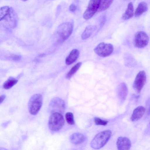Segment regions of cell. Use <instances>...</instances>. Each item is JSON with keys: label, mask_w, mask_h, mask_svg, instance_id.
Returning <instances> with one entry per match:
<instances>
[{"label": "cell", "mask_w": 150, "mask_h": 150, "mask_svg": "<svg viewBox=\"0 0 150 150\" xmlns=\"http://www.w3.org/2000/svg\"><path fill=\"white\" fill-rule=\"evenodd\" d=\"M6 98V96L3 94L0 96V104L2 103Z\"/></svg>", "instance_id": "27"}, {"label": "cell", "mask_w": 150, "mask_h": 150, "mask_svg": "<svg viewBox=\"0 0 150 150\" xmlns=\"http://www.w3.org/2000/svg\"><path fill=\"white\" fill-rule=\"evenodd\" d=\"M42 103V96L39 94L33 95L29 100L28 108L30 113L32 115L37 114L41 108Z\"/></svg>", "instance_id": "4"}, {"label": "cell", "mask_w": 150, "mask_h": 150, "mask_svg": "<svg viewBox=\"0 0 150 150\" xmlns=\"http://www.w3.org/2000/svg\"><path fill=\"white\" fill-rule=\"evenodd\" d=\"M116 145L118 150H129L131 144L130 140L128 138L120 137L117 138Z\"/></svg>", "instance_id": "11"}, {"label": "cell", "mask_w": 150, "mask_h": 150, "mask_svg": "<svg viewBox=\"0 0 150 150\" xmlns=\"http://www.w3.org/2000/svg\"><path fill=\"white\" fill-rule=\"evenodd\" d=\"M81 63H78L73 66L66 75L67 79H70L79 69L81 65Z\"/></svg>", "instance_id": "21"}, {"label": "cell", "mask_w": 150, "mask_h": 150, "mask_svg": "<svg viewBox=\"0 0 150 150\" xmlns=\"http://www.w3.org/2000/svg\"><path fill=\"white\" fill-rule=\"evenodd\" d=\"M149 42V36L144 32L139 31L136 33L134 40V45L135 47L144 48L148 45Z\"/></svg>", "instance_id": "7"}, {"label": "cell", "mask_w": 150, "mask_h": 150, "mask_svg": "<svg viewBox=\"0 0 150 150\" xmlns=\"http://www.w3.org/2000/svg\"><path fill=\"white\" fill-rule=\"evenodd\" d=\"M10 7L8 6H4L0 8V21L4 19L8 13Z\"/></svg>", "instance_id": "22"}, {"label": "cell", "mask_w": 150, "mask_h": 150, "mask_svg": "<svg viewBox=\"0 0 150 150\" xmlns=\"http://www.w3.org/2000/svg\"><path fill=\"white\" fill-rule=\"evenodd\" d=\"M145 108L142 106H140L136 108L133 110L131 117L132 121H137L140 119L143 116L145 111Z\"/></svg>", "instance_id": "13"}, {"label": "cell", "mask_w": 150, "mask_h": 150, "mask_svg": "<svg viewBox=\"0 0 150 150\" xmlns=\"http://www.w3.org/2000/svg\"><path fill=\"white\" fill-rule=\"evenodd\" d=\"M112 132L110 130H105L96 134L91 142V147L99 149L104 146L110 139Z\"/></svg>", "instance_id": "1"}, {"label": "cell", "mask_w": 150, "mask_h": 150, "mask_svg": "<svg viewBox=\"0 0 150 150\" xmlns=\"http://www.w3.org/2000/svg\"><path fill=\"white\" fill-rule=\"evenodd\" d=\"M21 58V56L19 55L14 54L11 56L12 60L14 61H19Z\"/></svg>", "instance_id": "25"}, {"label": "cell", "mask_w": 150, "mask_h": 150, "mask_svg": "<svg viewBox=\"0 0 150 150\" xmlns=\"http://www.w3.org/2000/svg\"><path fill=\"white\" fill-rule=\"evenodd\" d=\"M76 9V6L73 4H71L69 6V10L72 12H75Z\"/></svg>", "instance_id": "26"}, {"label": "cell", "mask_w": 150, "mask_h": 150, "mask_svg": "<svg viewBox=\"0 0 150 150\" xmlns=\"http://www.w3.org/2000/svg\"><path fill=\"white\" fill-rule=\"evenodd\" d=\"M18 81V80L13 77H10L4 83L3 87L5 89H9L16 84Z\"/></svg>", "instance_id": "20"}, {"label": "cell", "mask_w": 150, "mask_h": 150, "mask_svg": "<svg viewBox=\"0 0 150 150\" xmlns=\"http://www.w3.org/2000/svg\"><path fill=\"white\" fill-rule=\"evenodd\" d=\"M67 122L70 125H73L75 123L73 114L71 112H67L65 115Z\"/></svg>", "instance_id": "23"}, {"label": "cell", "mask_w": 150, "mask_h": 150, "mask_svg": "<svg viewBox=\"0 0 150 150\" xmlns=\"http://www.w3.org/2000/svg\"><path fill=\"white\" fill-rule=\"evenodd\" d=\"M96 28L97 27L95 25H89L87 26L82 34V39L84 40L88 38Z\"/></svg>", "instance_id": "16"}, {"label": "cell", "mask_w": 150, "mask_h": 150, "mask_svg": "<svg viewBox=\"0 0 150 150\" xmlns=\"http://www.w3.org/2000/svg\"><path fill=\"white\" fill-rule=\"evenodd\" d=\"M146 80V73L140 71L137 74L133 84V88L137 92L139 93L143 87Z\"/></svg>", "instance_id": "9"}, {"label": "cell", "mask_w": 150, "mask_h": 150, "mask_svg": "<svg viewBox=\"0 0 150 150\" xmlns=\"http://www.w3.org/2000/svg\"><path fill=\"white\" fill-rule=\"evenodd\" d=\"M113 50L114 48L111 44L103 42L100 43L94 49L95 53L102 57L109 56L113 52Z\"/></svg>", "instance_id": "5"}, {"label": "cell", "mask_w": 150, "mask_h": 150, "mask_svg": "<svg viewBox=\"0 0 150 150\" xmlns=\"http://www.w3.org/2000/svg\"><path fill=\"white\" fill-rule=\"evenodd\" d=\"M64 124V119L62 114L57 112L52 113L48 122L50 130L54 132L58 131L62 128Z\"/></svg>", "instance_id": "3"}, {"label": "cell", "mask_w": 150, "mask_h": 150, "mask_svg": "<svg viewBox=\"0 0 150 150\" xmlns=\"http://www.w3.org/2000/svg\"><path fill=\"white\" fill-rule=\"evenodd\" d=\"M18 19V16L16 11L12 7H10L8 13L4 19L8 27L14 28L17 25Z\"/></svg>", "instance_id": "10"}, {"label": "cell", "mask_w": 150, "mask_h": 150, "mask_svg": "<svg viewBox=\"0 0 150 150\" xmlns=\"http://www.w3.org/2000/svg\"><path fill=\"white\" fill-rule=\"evenodd\" d=\"M21 0L23 1H27L28 0Z\"/></svg>", "instance_id": "28"}, {"label": "cell", "mask_w": 150, "mask_h": 150, "mask_svg": "<svg viewBox=\"0 0 150 150\" xmlns=\"http://www.w3.org/2000/svg\"><path fill=\"white\" fill-rule=\"evenodd\" d=\"M148 10L147 4L144 2H141L138 4L135 12V16L138 17L141 16Z\"/></svg>", "instance_id": "18"}, {"label": "cell", "mask_w": 150, "mask_h": 150, "mask_svg": "<svg viewBox=\"0 0 150 150\" xmlns=\"http://www.w3.org/2000/svg\"><path fill=\"white\" fill-rule=\"evenodd\" d=\"M70 141L73 144H79L83 142L85 140L84 136L79 133H75L72 134L70 138Z\"/></svg>", "instance_id": "15"}, {"label": "cell", "mask_w": 150, "mask_h": 150, "mask_svg": "<svg viewBox=\"0 0 150 150\" xmlns=\"http://www.w3.org/2000/svg\"><path fill=\"white\" fill-rule=\"evenodd\" d=\"M94 121L95 124L96 125L105 126L106 125L108 122V121L103 120L98 117L94 118Z\"/></svg>", "instance_id": "24"}, {"label": "cell", "mask_w": 150, "mask_h": 150, "mask_svg": "<svg viewBox=\"0 0 150 150\" xmlns=\"http://www.w3.org/2000/svg\"><path fill=\"white\" fill-rule=\"evenodd\" d=\"M117 93L119 98L121 101H124L128 93V88L125 83H122L119 85L118 88Z\"/></svg>", "instance_id": "12"}, {"label": "cell", "mask_w": 150, "mask_h": 150, "mask_svg": "<svg viewBox=\"0 0 150 150\" xmlns=\"http://www.w3.org/2000/svg\"><path fill=\"white\" fill-rule=\"evenodd\" d=\"M65 108L64 101L58 97L53 98L50 101L49 107V110L52 113L57 112L62 114L64 112Z\"/></svg>", "instance_id": "6"}, {"label": "cell", "mask_w": 150, "mask_h": 150, "mask_svg": "<svg viewBox=\"0 0 150 150\" xmlns=\"http://www.w3.org/2000/svg\"><path fill=\"white\" fill-rule=\"evenodd\" d=\"M101 0H90L88 6L83 14L86 20L91 18L97 11Z\"/></svg>", "instance_id": "8"}, {"label": "cell", "mask_w": 150, "mask_h": 150, "mask_svg": "<svg viewBox=\"0 0 150 150\" xmlns=\"http://www.w3.org/2000/svg\"><path fill=\"white\" fill-rule=\"evenodd\" d=\"M73 28L72 24L70 22L63 23L59 26L55 34L57 41L61 43L68 39L72 33Z\"/></svg>", "instance_id": "2"}, {"label": "cell", "mask_w": 150, "mask_h": 150, "mask_svg": "<svg viewBox=\"0 0 150 150\" xmlns=\"http://www.w3.org/2000/svg\"><path fill=\"white\" fill-rule=\"evenodd\" d=\"M79 55V52L78 50L74 49L72 50L66 59V64L70 65L78 59Z\"/></svg>", "instance_id": "14"}, {"label": "cell", "mask_w": 150, "mask_h": 150, "mask_svg": "<svg viewBox=\"0 0 150 150\" xmlns=\"http://www.w3.org/2000/svg\"><path fill=\"white\" fill-rule=\"evenodd\" d=\"M134 9L133 4L130 2L129 3L127 9L122 15L123 19L127 20L132 18L134 15Z\"/></svg>", "instance_id": "17"}, {"label": "cell", "mask_w": 150, "mask_h": 150, "mask_svg": "<svg viewBox=\"0 0 150 150\" xmlns=\"http://www.w3.org/2000/svg\"><path fill=\"white\" fill-rule=\"evenodd\" d=\"M113 0H101L97 10L99 12H102L106 10L112 4Z\"/></svg>", "instance_id": "19"}]
</instances>
